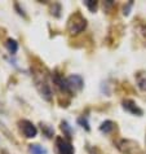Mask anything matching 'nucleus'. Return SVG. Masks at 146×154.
<instances>
[{
    "label": "nucleus",
    "mask_w": 146,
    "mask_h": 154,
    "mask_svg": "<svg viewBox=\"0 0 146 154\" xmlns=\"http://www.w3.org/2000/svg\"><path fill=\"white\" fill-rule=\"evenodd\" d=\"M85 26H87V21L80 13L72 14L67 23V29L70 34H79L85 29Z\"/></svg>",
    "instance_id": "1"
},
{
    "label": "nucleus",
    "mask_w": 146,
    "mask_h": 154,
    "mask_svg": "<svg viewBox=\"0 0 146 154\" xmlns=\"http://www.w3.org/2000/svg\"><path fill=\"white\" fill-rule=\"evenodd\" d=\"M56 150L57 154H74V146L70 144V141L58 136L56 137Z\"/></svg>",
    "instance_id": "2"
},
{
    "label": "nucleus",
    "mask_w": 146,
    "mask_h": 154,
    "mask_svg": "<svg viewBox=\"0 0 146 154\" xmlns=\"http://www.w3.org/2000/svg\"><path fill=\"white\" fill-rule=\"evenodd\" d=\"M20 127H21V131H22L23 136L25 137H27V139H34L38 135L36 126L34 125L32 122H30V121H26V119L21 121L20 122Z\"/></svg>",
    "instance_id": "3"
},
{
    "label": "nucleus",
    "mask_w": 146,
    "mask_h": 154,
    "mask_svg": "<svg viewBox=\"0 0 146 154\" xmlns=\"http://www.w3.org/2000/svg\"><path fill=\"white\" fill-rule=\"evenodd\" d=\"M35 83H36V87H38V89H39V92L43 96V98H45L47 101L52 100V89H50L48 82H47L44 78H41V79L35 78Z\"/></svg>",
    "instance_id": "4"
},
{
    "label": "nucleus",
    "mask_w": 146,
    "mask_h": 154,
    "mask_svg": "<svg viewBox=\"0 0 146 154\" xmlns=\"http://www.w3.org/2000/svg\"><path fill=\"white\" fill-rule=\"evenodd\" d=\"M53 82H54V84L57 85V87L61 89L62 92H65V93H71V88H70V85H68L67 79H65L63 76H61L59 74H57V72H54V74H53Z\"/></svg>",
    "instance_id": "5"
},
{
    "label": "nucleus",
    "mask_w": 146,
    "mask_h": 154,
    "mask_svg": "<svg viewBox=\"0 0 146 154\" xmlns=\"http://www.w3.org/2000/svg\"><path fill=\"white\" fill-rule=\"evenodd\" d=\"M67 82H68V85H70V88H71V92L72 91H80V89L84 87L83 78H81L80 75H71V76H68Z\"/></svg>",
    "instance_id": "6"
},
{
    "label": "nucleus",
    "mask_w": 146,
    "mask_h": 154,
    "mask_svg": "<svg viewBox=\"0 0 146 154\" xmlns=\"http://www.w3.org/2000/svg\"><path fill=\"white\" fill-rule=\"evenodd\" d=\"M123 108L124 110H127L128 113H131L133 115H142V109H140L138 106H137V104L135 101H132V100H124L123 101Z\"/></svg>",
    "instance_id": "7"
},
{
    "label": "nucleus",
    "mask_w": 146,
    "mask_h": 154,
    "mask_svg": "<svg viewBox=\"0 0 146 154\" xmlns=\"http://www.w3.org/2000/svg\"><path fill=\"white\" fill-rule=\"evenodd\" d=\"M5 47H7V49L9 51L11 54H16L17 51H18V43L14 39H8L5 43Z\"/></svg>",
    "instance_id": "8"
},
{
    "label": "nucleus",
    "mask_w": 146,
    "mask_h": 154,
    "mask_svg": "<svg viewBox=\"0 0 146 154\" xmlns=\"http://www.w3.org/2000/svg\"><path fill=\"white\" fill-rule=\"evenodd\" d=\"M113 130H114V122H111V121H105L100 126V131L104 132V134H110Z\"/></svg>",
    "instance_id": "9"
},
{
    "label": "nucleus",
    "mask_w": 146,
    "mask_h": 154,
    "mask_svg": "<svg viewBox=\"0 0 146 154\" xmlns=\"http://www.w3.org/2000/svg\"><path fill=\"white\" fill-rule=\"evenodd\" d=\"M29 150L31 154H47V149L40 146V145H30Z\"/></svg>",
    "instance_id": "10"
},
{
    "label": "nucleus",
    "mask_w": 146,
    "mask_h": 154,
    "mask_svg": "<svg viewBox=\"0 0 146 154\" xmlns=\"http://www.w3.org/2000/svg\"><path fill=\"white\" fill-rule=\"evenodd\" d=\"M61 130L63 131V134H65L67 137H72V128L67 122H62L61 123Z\"/></svg>",
    "instance_id": "11"
},
{
    "label": "nucleus",
    "mask_w": 146,
    "mask_h": 154,
    "mask_svg": "<svg viewBox=\"0 0 146 154\" xmlns=\"http://www.w3.org/2000/svg\"><path fill=\"white\" fill-rule=\"evenodd\" d=\"M137 85L141 91H146V76H138L137 78Z\"/></svg>",
    "instance_id": "12"
},
{
    "label": "nucleus",
    "mask_w": 146,
    "mask_h": 154,
    "mask_svg": "<svg viewBox=\"0 0 146 154\" xmlns=\"http://www.w3.org/2000/svg\"><path fill=\"white\" fill-rule=\"evenodd\" d=\"M84 4L87 5V8L91 12H96V9H97V2H93V0H85Z\"/></svg>",
    "instance_id": "13"
},
{
    "label": "nucleus",
    "mask_w": 146,
    "mask_h": 154,
    "mask_svg": "<svg viewBox=\"0 0 146 154\" xmlns=\"http://www.w3.org/2000/svg\"><path fill=\"white\" fill-rule=\"evenodd\" d=\"M78 123L79 125L83 127V128H85L87 131H89V125H88V121H87V118H84V117H81V118H79L78 119Z\"/></svg>",
    "instance_id": "14"
}]
</instances>
